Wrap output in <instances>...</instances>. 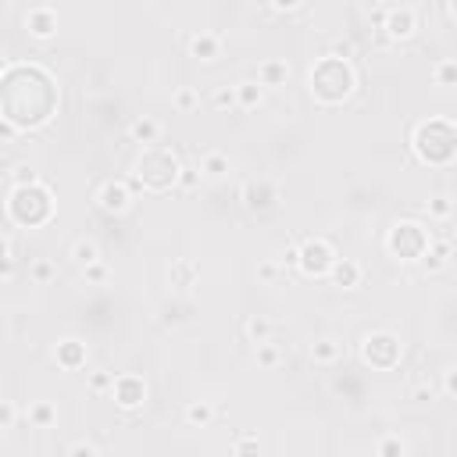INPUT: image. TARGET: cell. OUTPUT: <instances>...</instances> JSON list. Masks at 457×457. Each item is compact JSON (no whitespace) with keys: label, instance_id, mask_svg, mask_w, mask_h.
Instances as JSON below:
<instances>
[{"label":"cell","instance_id":"cell-1","mask_svg":"<svg viewBox=\"0 0 457 457\" xmlns=\"http://www.w3.org/2000/svg\"><path fill=\"white\" fill-rule=\"evenodd\" d=\"M414 150L425 165H447L457 158V129L443 118H429L414 129Z\"/></svg>","mask_w":457,"mask_h":457},{"label":"cell","instance_id":"cell-2","mask_svg":"<svg viewBox=\"0 0 457 457\" xmlns=\"http://www.w3.org/2000/svg\"><path fill=\"white\" fill-rule=\"evenodd\" d=\"M311 93L322 104H340L354 93V68L343 57H325L311 68Z\"/></svg>","mask_w":457,"mask_h":457},{"label":"cell","instance_id":"cell-3","mask_svg":"<svg viewBox=\"0 0 457 457\" xmlns=\"http://www.w3.org/2000/svg\"><path fill=\"white\" fill-rule=\"evenodd\" d=\"M54 211V200H50V190L40 186V182H29V186H15L11 190V200H8V215L22 225H40L50 218Z\"/></svg>","mask_w":457,"mask_h":457},{"label":"cell","instance_id":"cell-4","mask_svg":"<svg viewBox=\"0 0 457 457\" xmlns=\"http://www.w3.org/2000/svg\"><path fill=\"white\" fill-rule=\"evenodd\" d=\"M179 161L165 150H147V154L136 161V182L147 190H168L172 182L179 179Z\"/></svg>","mask_w":457,"mask_h":457},{"label":"cell","instance_id":"cell-5","mask_svg":"<svg viewBox=\"0 0 457 457\" xmlns=\"http://www.w3.org/2000/svg\"><path fill=\"white\" fill-rule=\"evenodd\" d=\"M386 247H389L393 257H400V261H418V257L429 254V236H425V229L414 225V222H400V225L389 229Z\"/></svg>","mask_w":457,"mask_h":457},{"label":"cell","instance_id":"cell-6","mask_svg":"<svg viewBox=\"0 0 457 457\" xmlns=\"http://www.w3.org/2000/svg\"><path fill=\"white\" fill-rule=\"evenodd\" d=\"M361 354L368 364H375V368H393V364L400 361V340L393 336V332H372V336L364 340Z\"/></svg>","mask_w":457,"mask_h":457},{"label":"cell","instance_id":"cell-7","mask_svg":"<svg viewBox=\"0 0 457 457\" xmlns=\"http://www.w3.org/2000/svg\"><path fill=\"white\" fill-rule=\"evenodd\" d=\"M300 271L304 276H325V271H332V264H336V254H332V247L325 239H308L300 247V257H297Z\"/></svg>","mask_w":457,"mask_h":457},{"label":"cell","instance_id":"cell-8","mask_svg":"<svg viewBox=\"0 0 457 457\" xmlns=\"http://www.w3.org/2000/svg\"><path fill=\"white\" fill-rule=\"evenodd\" d=\"M111 393H114V400H118L121 407H140L143 397H147V386H143L140 375H118V379L111 382Z\"/></svg>","mask_w":457,"mask_h":457},{"label":"cell","instance_id":"cell-9","mask_svg":"<svg viewBox=\"0 0 457 457\" xmlns=\"http://www.w3.org/2000/svg\"><path fill=\"white\" fill-rule=\"evenodd\" d=\"M414 29H418V18H414L411 8H393V11L386 15V33H389L393 40H407V36H414Z\"/></svg>","mask_w":457,"mask_h":457},{"label":"cell","instance_id":"cell-10","mask_svg":"<svg viewBox=\"0 0 457 457\" xmlns=\"http://www.w3.org/2000/svg\"><path fill=\"white\" fill-rule=\"evenodd\" d=\"M97 204L104 211H114V215H121V211L129 207V190L121 186V182H104L100 193H97Z\"/></svg>","mask_w":457,"mask_h":457},{"label":"cell","instance_id":"cell-11","mask_svg":"<svg viewBox=\"0 0 457 457\" xmlns=\"http://www.w3.org/2000/svg\"><path fill=\"white\" fill-rule=\"evenodd\" d=\"M25 25H29V33H33L36 40H47V36H54V29H57V15L50 8H33L25 15Z\"/></svg>","mask_w":457,"mask_h":457},{"label":"cell","instance_id":"cell-12","mask_svg":"<svg viewBox=\"0 0 457 457\" xmlns=\"http://www.w3.org/2000/svg\"><path fill=\"white\" fill-rule=\"evenodd\" d=\"M332 279H336V286H343V290H354L357 283H361V264L357 261H350V257H336V264H332Z\"/></svg>","mask_w":457,"mask_h":457},{"label":"cell","instance_id":"cell-13","mask_svg":"<svg viewBox=\"0 0 457 457\" xmlns=\"http://www.w3.org/2000/svg\"><path fill=\"white\" fill-rule=\"evenodd\" d=\"M190 50H193V57H200V61H215V57H218V50H222V43H218V36L200 33V36H193Z\"/></svg>","mask_w":457,"mask_h":457},{"label":"cell","instance_id":"cell-14","mask_svg":"<svg viewBox=\"0 0 457 457\" xmlns=\"http://www.w3.org/2000/svg\"><path fill=\"white\" fill-rule=\"evenodd\" d=\"M243 197H247V204H250L254 211H257V207H271V204H276V190H271L268 182H261V186H257V182H250V186L243 190Z\"/></svg>","mask_w":457,"mask_h":457},{"label":"cell","instance_id":"cell-15","mask_svg":"<svg viewBox=\"0 0 457 457\" xmlns=\"http://www.w3.org/2000/svg\"><path fill=\"white\" fill-rule=\"evenodd\" d=\"M57 361L65 364V368H79V364L86 361V350L75 340H65V343H57Z\"/></svg>","mask_w":457,"mask_h":457},{"label":"cell","instance_id":"cell-16","mask_svg":"<svg viewBox=\"0 0 457 457\" xmlns=\"http://www.w3.org/2000/svg\"><path fill=\"white\" fill-rule=\"evenodd\" d=\"M290 79V68L283 61H264L261 65V86H283Z\"/></svg>","mask_w":457,"mask_h":457},{"label":"cell","instance_id":"cell-17","mask_svg":"<svg viewBox=\"0 0 457 457\" xmlns=\"http://www.w3.org/2000/svg\"><path fill=\"white\" fill-rule=\"evenodd\" d=\"M133 140H140V143H158V136H161V126L154 118H140V121H133Z\"/></svg>","mask_w":457,"mask_h":457},{"label":"cell","instance_id":"cell-18","mask_svg":"<svg viewBox=\"0 0 457 457\" xmlns=\"http://www.w3.org/2000/svg\"><path fill=\"white\" fill-rule=\"evenodd\" d=\"M200 172H207V175H225V172H229V158L218 154V150H211V154L200 158Z\"/></svg>","mask_w":457,"mask_h":457},{"label":"cell","instance_id":"cell-19","mask_svg":"<svg viewBox=\"0 0 457 457\" xmlns=\"http://www.w3.org/2000/svg\"><path fill=\"white\" fill-rule=\"evenodd\" d=\"M72 254H75V261H79L82 268H89V264H97V261H100V250H97V243H89V239H79Z\"/></svg>","mask_w":457,"mask_h":457},{"label":"cell","instance_id":"cell-20","mask_svg":"<svg viewBox=\"0 0 457 457\" xmlns=\"http://www.w3.org/2000/svg\"><path fill=\"white\" fill-rule=\"evenodd\" d=\"M311 354H315V361H322V364H329V361H336V357L343 354V347H340L336 340H318V343L311 347Z\"/></svg>","mask_w":457,"mask_h":457},{"label":"cell","instance_id":"cell-21","mask_svg":"<svg viewBox=\"0 0 457 457\" xmlns=\"http://www.w3.org/2000/svg\"><path fill=\"white\" fill-rule=\"evenodd\" d=\"M236 100H239L243 107H254V104H261V86H254V82H243V86H236Z\"/></svg>","mask_w":457,"mask_h":457},{"label":"cell","instance_id":"cell-22","mask_svg":"<svg viewBox=\"0 0 457 457\" xmlns=\"http://www.w3.org/2000/svg\"><path fill=\"white\" fill-rule=\"evenodd\" d=\"M268 332H271V322H268V318H250V322H247V336H250L254 343H264Z\"/></svg>","mask_w":457,"mask_h":457},{"label":"cell","instance_id":"cell-23","mask_svg":"<svg viewBox=\"0 0 457 457\" xmlns=\"http://www.w3.org/2000/svg\"><path fill=\"white\" fill-rule=\"evenodd\" d=\"M436 82L440 86H457V65L454 61H440L436 65Z\"/></svg>","mask_w":457,"mask_h":457},{"label":"cell","instance_id":"cell-24","mask_svg":"<svg viewBox=\"0 0 457 457\" xmlns=\"http://www.w3.org/2000/svg\"><path fill=\"white\" fill-rule=\"evenodd\" d=\"M425 211H429V215H436V218H447L450 211H454V204H450L447 197H433L429 204H425Z\"/></svg>","mask_w":457,"mask_h":457},{"label":"cell","instance_id":"cell-25","mask_svg":"<svg viewBox=\"0 0 457 457\" xmlns=\"http://www.w3.org/2000/svg\"><path fill=\"white\" fill-rule=\"evenodd\" d=\"M447 254H450V247H447V243H440L433 254H425V268H433V271L443 268V264H447Z\"/></svg>","mask_w":457,"mask_h":457},{"label":"cell","instance_id":"cell-26","mask_svg":"<svg viewBox=\"0 0 457 457\" xmlns=\"http://www.w3.org/2000/svg\"><path fill=\"white\" fill-rule=\"evenodd\" d=\"M186 418H190L193 425H207V421H211V407H207V404H190V407H186Z\"/></svg>","mask_w":457,"mask_h":457},{"label":"cell","instance_id":"cell-27","mask_svg":"<svg viewBox=\"0 0 457 457\" xmlns=\"http://www.w3.org/2000/svg\"><path fill=\"white\" fill-rule=\"evenodd\" d=\"M175 107L179 111H193L197 107V93H193V89H179V93H175Z\"/></svg>","mask_w":457,"mask_h":457},{"label":"cell","instance_id":"cell-28","mask_svg":"<svg viewBox=\"0 0 457 457\" xmlns=\"http://www.w3.org/2000/svg\"><path fill=\"white\" fill-rule=\"evenodd\" d=\"M257 361H261V364H276V361H279V350L268 347V343H257Z\"/></svg>","mask_w":457,"mask_h":457},{"label":"cell","instance_id":"cell-29","mask_svg":"<svg viewBox=\"0 0 457 457\" xmlns=\"http://www.w3.org/2000/svg\"><path fill=\"white\" fill-rule=\"evenodd\" d=\"M215 104H218V107H232V104H236V89H218Z\"/></svg>","mask_w":457,"mask_h":457},{"label":"cell","instance_id":"cell-30","mask_svg":"<svg viewBox=\"0 0 457 457\" xmlns=\"http://www.w3.org/2000/svg\"><path fill=\"white\" fill-rule=\"evenodd\" d=\"M443 386H447V393H450V397H457V368H454V372H447Z\"/></svg>","mask_w":457,"mask_h":457},{"label":"cell","instance_id":"cell-31","mask_svg":"<svg viewBox=\"0 0 457 457\" xmlns=\"http://www.w3.org/2000/svg\"><path fill=\"white\" fill-rule=\"evenodd\" d=\"M50 418H54V411H50V407H36V411H33V421H40V425H47Z\"/></svg>","mask_w":457,"mask_h":457},{"label":"cell","instance_id":"cell-32","mask_svg":"<svg viewBox=\"0 0 457 457\" xmlns=\"http://www.w3.org/2000/svg\"><path fill=\"white\" fill-rule=\"evenodd\" d=\"M300 4V0H271V8H276V11H293Z\"/></svg>","mask_w":457,"mask_h":457},{"label":"cell","instance_id":"cell-33","mask_svg":"<svg viewBox=\"0 0 457 457\" xmlns=\"http://www.w3.org/2000/svg\"><path fill=\"white\" fill-rule=\"evenodd\" d=\"M257 276H261L264 283H268V279H276V264H271V261H268V264H261V268H257Z\"/></svg>","mask_w":457,"mask_h":457},{"label":"cell","instance_id":"cell-34","mask_svg":"<svg viewBox=\"0 0 457 457\" xmlns=\"http://www.w3.org/2000/svg\"><path fill=\"white\" fill-rule=\"evenodd\" d=\"M11 418H15V407H11V404H4V414H0V425L8 429V425H11Z\"/></svg>","mask_w":457,"mask_h":457},{"label":"cell","instance_id":"cell-35","mask_svg":"<svg viewBox=\"0 0 457 457\" xmlns=\"http://www.w3.org/2000/svg\"><path fill=\"white\" fill-rule=\"evenodd\" d=\"M50 276V264H36V279H47Z\"/></svg>","mask_w":457,"mask_h":457},{"label":"cell","instance_id":"cell-36","mask_svg":"<svg viewBox=\"0 0 457 457\" xmlns=\"http://www.w3.org/2000/svg\"><path fill=\"white\" fill-rule=\"evenodd\" d=\"M450 15L457 18V0H450Z\"/></svg>","mask_w":457,"mask_h":457}]
</instances>
